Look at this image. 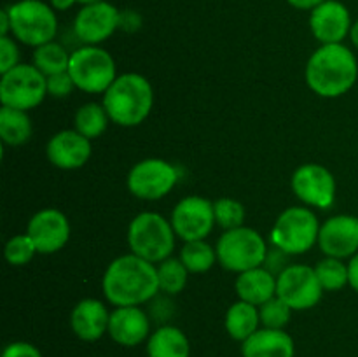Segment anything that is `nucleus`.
<instances>
[{
	"label": "nucleus",
	"instance_id": "obj_35",
	"mask_svg": "<svg viewBox=\"0 0 358 357\" xmlns=\"http://www.w3.org/2000/svg\"><path fill=\"white\" fill-rule=\"evenodd\" d=\"M73 88H76V84H73L69 72H62L48 77V94H51V97L65 98L66 94L72 93Z\"/></svg>",
	"mask_w": 358,
	"mask_h": 357
},
{
	"label": "nucleus",
	"instance_id": "obj_9",
	"mask_svg": "<svg viewBox=\"0 0 358 357\" xmlns=\"http://www.w3.org/2000/svg\"><path fill=\"white\" fill-rule=\"evenodd\" d=\"M48 94V77L35 65L17 63L0 79V104L20 111H31Z\"/></svg>",
	"mask_w": 358,
	"mask_h": 357
},
{
	"label": "nucleus",
	"instance_id": "obj_11",
	"mask_svg": "<svg viewBox=\"0 0 358 357\" xmlns=\"http://www.w3.org/2000/svg\"><path fill=\"white\" fill-rule=\"evenodd\" d=\"M320 286L315 268L306 265H289L276 276V296L285 301L294 312L310 310L322 300Z\"/></svg>",
	"mask_w": 358,
	"mask_h": 357
},
{
	"label": "nucleus",
	"instance_id": "obj_41",
	"mask_svg": "<svg viewBox=\"0 0 358 357\" xmlns=\"http://www.w3.org/2000/svg\"><path fill=\"white\" fill-rule=\"evenodd\" d=\"M350 41H352V44L358 49V21H355V23L352 24V30H350Z\"/></svg>",
	"mask_w": 358,
	"mask_h": 357
},
{
	"label": "nucleus",
	"instance_id": "obj_7",
	"mask_svg": "<svg viewBox=\"0 0 358 357\" xmlns=\"http://www.w3.org/2000/svg\"><path fill=\"white\" fill-rule=\"evenodd\" d=\"M320 226L317 216L308 206H289L276 219L271 241L285 254L301 255L318 244Z\"/></svg>",
	"mask_w": 358,
	"mask_h": 357
},
{
	"label": "nucleus",
	"instance_id": "obj_14",
	"mask_svg": "<svg viewBox=\"0 0 358 357\" xmlns=\"http://www.w3.org/2000/svg\"><path fill=\"white\" fill-rule=\"evenodd\" d=\"M121 24V13L112 4L94 2L83 6L73 20V31L86 46H98L107 41Z\"/></svg>",
	"mask_w": 358,
	"mask_h": 357
},
{
	"label": "nucleus",
	"instance_id": "obj_16",
	"mask_svg": "<svg viewBox=\"0 0 358 357\" xmlns=\"http://www.w3.org/2000/svg\"><path fill=\"white\" fill-rule=\"evenodd\" d=\"M318 247L329 258L346 259L358 252V217L332 216L320 226Z\"/></svg>",
	"mask_w": 358,
	"mask_h": 357
},
{
	"label": "nucleus",
	"instance_id": "obj_42",
	"mask_svg": "<svg viewBox=\"0 0 358 357\" xmlns=\"http://www.w3.org/2000/svg\"><path fill=\"white\" fill-rule=\"evenodd\" d=\"M79 4H83V6H87V4H94V2H101V0H77Z\"/></svg>",
	"mask_w": 358,
	"mask_h": 357
},
{
	"label": "nucleus",
	"instance_id": "obj_26",
	"mask_svg": "<svg viewBox=\"0 0 358 357\" xmlns=\"http://www.w3.org/2000/svg\"><path fill=\"white\" fill-rule=\"evenodd\" d=\"M108 121L110 118H108L103 104H94V102L79 107V111L76 112V119H73L77 132L90 140L98 139L107 130Z\"/></svg>",
	"mask_w": 358,
	"mask_h": 357
},
{
	"label": "nucleus",
	"instance_id": "obj_1",
	"mask_svg": "<svg viewBox=\"0 0 358 357\" xmlns=\"http://www.w3.org/2000/svg\"><path fill=\"white\" fill-rule=\"evenodd\" d=\"M101 289L114 307H140L159 293L157 268L133 252L119 255L105 270Z\"/></svg>",
	"mask_w": 358,
	"mask_h": 357
},
{
	"label": "nucleus",
	"instance_id": "obj_24",
	"mask_svg": "<svg viewBox=\"0 0 358 357\" xmlns=\"http://www.w3.org/2000/svg\"><path fill=\"white\" fill-rule=\"evenodd\" d=\"M227 335L236 342L243 343L245 340L250 338L261 326V317H259V308L255 304L247 303V301L238 300L236 303L231 304L226 312L224 318Z\"/></svg>",
	"mask_w": 358,
	"mask_h": 357
},
{
	"label": "nucleus",
	"instance_id": "obj_19",
	"mask_svg": "<svg viewBox=\"0 0 358 357\" xmlns=\"http://www.w3.org/2000/svg\"><path fill=\"white\" fill-rule=\"evenodd\" d=\"M108 336L121 346H136L150 336V321L140 307H115L110 312Z\"/></svg>",
	"mask_w": 358,
	"mask_h": 357
},
{
	"label": "nucleus",
	"instance_id": "obj_3",
	"mask_svg": "<svg viewBox=\"0 0 358 357\" xmlns=\"http://www.w3.org/2000/svg\"><path fill=\"white\" fill-rule=\"evenodd\" d=\"M101 104L112 122L133 128L149 118L154 105V90L140 74H122L105 91Z\"/></svg>",
	"mask_w": 358,
	"mask_h": 357
},
{
	"label": "nucleus",
	"instance_id": "obj_20",
	"mask_svg": "<svg viewBox=\"0 0 358 357\" xmlns=\"http://www.w3.org/2000/svg\"><path fill=\"white\" fill-rule=\"evenodd\" d=\"M110 312L100 300L86 298L73 307L70 314V328L83 342H96L108 332Z\"/></svg>",
	"mask_w": 358,
	"mask_h": 357
},
{
	"label": "nucleus",
	"instance_id": "obj_18",
	"mask_svg": "<svg viewBox=\"0 0 358 357\" xmlns=\"http://www.w3.org/2000/svg\"><path fill=\"white\" fill-rule=\"evenodd\" d=\"M49 163L62 170H77L84 167L91 156V140L77 130H63L49 139L45 147Z\"/></svg>",
	"mask_w": 358,
	"mask_h": 357
},
{
	"label": "nucleus",
	"instance_id": "obj_15",
	"mask_svg": "<svg viewBox=\"0 0 358 357\" xmlns=\"http://www.w3.org/2000/svg\"><path fill=\"white\" fill-rule=\"evenodd\" d=\"M28 237L34 240L37 252L55 254L70 240V223L58 209H42L28 220Z\"/></svg>",
	"mask_w": 358,
	"mask_h": 357
},
{
	"label": "nucleus",
	"instance_id": "obj_33",
	"mask_svg": "<svg viewBox=\"0 0 358 357\" xmlns=\"http://www.w3.org/2000/svg\"><path fill=\"white\" fill-rule=\"evenodd\" d=\"M37 252L34 240L28 237V233L16 234L10 238L3 247V255H6L7 262L13 266H24L31 261V258Z\"/></svg>",
	"mask_w": 358,
	"mask_h": 357
},
{
	"label": "nucleus",
	"instance_id": "obj_34",
	"mask_svg": "<svg viewBox=\"0 0 358 357\" xmlns=\"http://www.w3.org/2000/svg\"><path fill=\"white\" fill-rule=\"evenodd\" d=\"M20 63L17 46L9 35H0V74L9 72Z\"/></svg>",
	"mask_w": 358,
	"mask_h": 357
},
{
	"label": "nucleus",
	"instance_id": "obj_29",
	"mask_svg": "<svg viewBox=\"0 0 358 357\" xmlns=\"http://www.w3.org/2000/svg\"><path fill=\"white\" fill-rule=\"evenodd\" d=\"M189 270L185 268L180 259L168 258L159 262L157 266V282H159V290L166 294H178L184 290L187 284Z\"/></svg>",
	"mask_w": 358,
	"mask_h": 357
},
{
	"label": "nucleus",
	"instance_id": "obj_27",
	"mask_svg": "<svg viewBox=\"0 0 358 357\" xmlns=\"http://www.w3.org/2000/svg\"><path fill=\"white\" fill-rule=\"evenodd\" d=\"M70 52L58 42H48L44 46H38L34 51V65L44 74L45 77L56 76L69 70Z\"/></svg>",
	"mask_w": 358,
	"mask_h": 357
},
{
	"label": "nucleus",
	"instance_id": "obj_4",
	"mask_svg": "<svg viewBox=\"0 0 358 357\" xmlns=\"http://www.w3.org/2000/svg\"><path fill=\"white\" fill-rule=\"evenodd\" d=\"M175 230L168 219L157 212H142L128 226V245L133 254L149 262H161L175 248Z\"/></svg>",
	"mask_w": 358,
	"mask_h": 357
},
{
	"label": "nucleus",
	"instance_id": "obj_13",
	"mask_svg": "<svg viewBox=\"0 0 358 357\" xmlns=\"http://www.w3.org/2000/svg\"><path fill=\"white\" fill-rule=\"evenodd\" d=\"M292 189L297 198L310 206L329 209L336 200V178L317 163L301 164L292 175Z\"/></svg>",
	"mask_w": 358,
	"mask_h": 357
},
{
	"label": "nucleus",
	"instance_id": "obj_23",
	"mask_svg": "<svg viewBox=\"0 0 358 357\" xmlns=\"http://www.w3.org/2000/svg\"><path fill=\"white\" fill-rule=\"evenodd\" d=\"M191 343L182 329L161 326L147 340V357H189Z\"/></svg>",
	"mask_w": 358,
	"mask_h": 357
},
{
	"label": "nucleus",
	"instance_id": "obj_39",
	"mask_svg": "<svg viewBox=\"0 0 358 357\" xmlns=\"http://www.w3.org/2000/svg\"><path fill=\"white\" fill-rule=\"evenodd\" d=\"M10 31V18H9V10L2 9L0 10V35H9Z\"/></svg>",
	"mask_w": 358,
	"mask_h": 357
},
{
	"label": "nucleus",
	"instance_id": "obj_5",
	"mask_svg": "<svg viewBox=\"0 0 358 357\" xmlns=\"http://www.w3.org/2000/svg\"><path fill=\"white\" fill-rule=\"evenodd\" d=\"M10 34L23 44L38 48L52 42L58 31L56 10L42 0H20L7 7Z\"/></svg>",
	"mask_w": 358,
	"mask_h": 357
},
{
	"label": "nucleus",
	"instance_id": "obj_17",
	"mask_svg": "<svg viewBox=\"0 0 358 357\" xmlns=\"http://www.w3.org/2000/svg\"><path fill=\"white\" fill-rule=\"evenodd\" d=\"M352 14L339 0H325L310 14V28L320 44H341L352 30Z\"/></svg>",
	"mask_w": 358,
	"mask_h": 357
},
{
	"label": "nucleus",
	"instance_id": "obj_38",
	"mask_svg": "<svg viewBox=\"0 0 358 357\" xmlns=\"http://www.w3.org/2000/svg\"><path fill=\"white\" fill-rule=\"evenodd\" d=\"M292 7L301 10H313L315 7H318L320 4H324L325 0H287Z\"/></svg>",
	"mask_w": 358,
	"mask_h": 357
},
{
	"label": "nucleus",
	"instance_id": "obj_40",
	"mask_svg": "<svg viewBox=\"0 0 358 357\" xmlns=\"http://www.w3.org/2000/svg\"><path fill=\"white\" fill-rule=\"evenodd\" d=\"M77 0H51V7L55 10H66V9H70V7L73 6V4H76Z\"/></svg>",
	"mask_w": 358,
	"mask_h": 357
},
{
	"label": "nucleus",
	"instance_id": "obj_36",
	"mask_svg": "<svg viewBox=\"0 0 358 357\" xmlns=\"http://www.w3.org/2000/svg\"><path fill=\"white\" fill-rule=\"evenodd\" d=\"M2 357H42L41 350L28 342H13L3 349Z\"/></svg>",
	"mask_w": 358,
	"mask_h": 357
},
{
	"label": "nucleus",
	"instance_id": "obj_8",
	"mask_svg": "<svg viewBox=\"0 0 358 357\" xmlns=\"http://www.w3.org/2000/svg\"><path fill=\"white\" fill-rule=\"evenodd\" d=\"M77 90L84 93H105L115 76V62L100 46H83L70 55L69 70Z\"/></svg>",
	"mask_w": 358,
	"mask_h": 357
},
{
	"label": "nucleus",
	"instance_id": "obj_28",
	"mask_svg": "<svg viewBox=\"0 0 358 357\" xmlns=\"http://www.w3.org/2000/svg\"><path fill=\"white\" fill-rule=\"evenodd\" d=\"M180 261L189 273H205L215 265L217 251L206 240L185 241L180 252Z\"/></svg>",
	"mask_w": 358,
	"mask_h": 357
},
{
	"label": "nucleus",
	"instance_id": "obj_25",
	"mask_svg": "<svg viewBox=\"0 0 358 357\" xmlns=\"http://www.w3.org/2000/svg\"><path fill=\"white\" fill-rule=\"evenodd\" d=\"M31 136V121L27 111L10 108L2 105L0 108V139L6 146H23Z\"/></svg>",
	"mask_w": 358,
	"mask_h": 357
},
{
	"label": "nucleus",
	"instance_id": "obj_22",
	"mask_svg": "<svg viewBox=\"0 0 358 357\" xmlns=\"http://www.w3.org/2000/svg\"><path fill=\"white\" fill-rule=\"evenodd\" d=\"M234 289L241 301L261 307L276 296V275H273L264 266H259V268L238 273Z\"/></svg>",
	"mask_w": 358,
	"mask_h": 357
},
{
	"label": "nucleus",
	"instance_id": "obj_32",
	"mask_svg": "<svg viewBox=\"0 0 358 357\" xmlns=\"http://www.w3.org/2000/svg\"><path fill=\"white\" fill-rule=\"evenodd\" d=\"M213 214H215V224H219L226 231L243 226L245 223V206L238 200H217L213 203Z\"/></svg>",
	"mask_w": 358,
	"mask_h": 357
},
{
	"label": "nucleus",
	"instance_id": "obj_6",
	"mask_svg": "<svg viewBox=\"0 0 358 357\" xmlns=\"http://www.w3.org/2000/svg\"><path fill=\"white\" fill-rule=\"evenodd\" d=\"M215 251L220 266L234 273L259 268L268 258V245L262 234L247 226L224 231Z\"/></svg>",
	"mask_w": 358,
	"mask_h": 357
},
{
	"label": "nucleus",
	"instance_id": "obj_10",
	"mask_svg": "<svg viewBox=\"0 0 358 357\" xmlns=\"http://www.w3.org/2000/svg\"><path fill=\"white\" fill-rule=\"evenodd\" d=\"M178 181V170L159 158L138 161L129 170L126 184L133 196L145 202H154L166 196Z\"/></svg>",
	"mask_w": 358,
	"mask_h": 357
},
{
	"label": "nucleus",
	"instance_id": "obj_21",
	"mask_svg": "<svg viewBox=\"0 0 358 357\" xmlns=\"http://www.w3.org/2000/svg\"><path fill=\"white\" fill-rule=\"evenodd\" d=\"M243 357H294L296 345L283 329L261 328L241 343Z\"/></svg>",
	"mask_w": 358,
	"mask_h": 357
},
{
	"label": "nucleus",
	"instance_id": "obj_31",
	"mask_svg": "<svg viewBox=\"0 0 358 357\" xmlns=\"http://www.w3.org/2000/svg\"><path fill=\"white\" fill-rule=\"evenodd\" d=\"M292 312V308L285 301L280 300L278 296L271 298V300L259 307L261 326L268 329H283L290 322Z\"/></svg>",
	"mask_w": 358,
	"mask_h": 357
},
{
	"label": "nucleus",
	"instance_id": "obj_30",
	"mask_svg": "<svg viewBox=\"0 0 358 357\" xmlns=\"http://www.w3.org/2000/svg\"><path fill=\"white\" fill-rule=\"evenodd\" d=\"M315 273L324 290H341L348 284V265L343 259L325 255L315 265Z\"/></svg>",
	"mask_w": 358,
	"mask_h": 357
},
{
	"label": "nucleus",
	"instance_id": "obj_12",
	"mask_svg": "<svg viewBox=\"0 0 358 357\" xmlns=\"http://www.w3.org/2000/svg\"><path fill=\"white\" fill-rule=\"evenodd\" d=\"M170 223L184 241L206 240L215 226L213 203L203 196H185L171 212Z\"/></svg>",
	"mask_w": 358,
	"mask_h": 357
},
{
	"label": "nucleus",
	"instance_id": "obj_37",
	"mask_svg": "<svg viewBox=\"0 0 358 357\" xmlns=\"http://www.w3.org/2000/svg\"><path fill=\"white\" fill-rule=\"evenodd\" d=\"M348 284L353 290L358 293V252L353 258H350L348 262Z\"/></svg>",
	"mask_w": 358,
	"mask_h": 357
},
{
	"label": "nucleus",
	"instance_id": "obj_2",
	"mask_svg": "<svg viewBox=\"0 0 358 357\" xmlns=\"http://www.w3.org/2000/svg\"><path fill=\"white\" fill-rule=\"evenodd\" d=\"M358 62L345 44H322L310 56L306 84L322 98H338L348 93L357 83Z\"/></svg>",
	"mask_w": 358,
	"mask_h": 357
}]
</instances>
